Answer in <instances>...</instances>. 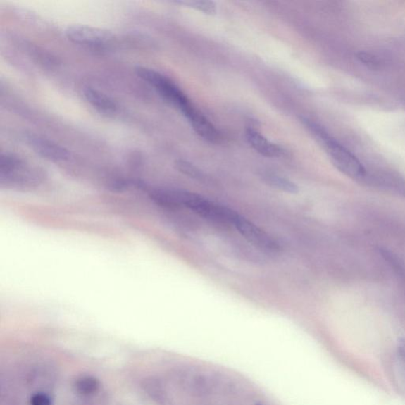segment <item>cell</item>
<instances>
[{"mask_svg":"<svg viewBox=\"0 0 405 405\" xmlns=\"http://www.w3.org/2000/svg\"><path fill=\"white\" fill-rule=\"evenodd\" d=\"M255 405H263V404H261V403H257V404H256Z\"/></svg>","mask_w":405,"mask_h":405,"instance_id":"18","label":"cell"},{"mask_svg":"<svg viewBox=\"0 0 405 405\" xmlns=\"http://www.w3.org/2000/svg\"><path fill=\"white\" fill-rule=\"evenodd\" d=\"M75 387L76 391L82 395H92L99 390L100 382L94 377L83 376L77 379Z\"/></svg>","mask_w":405,"mask_h":405,"instance_id":"13","label":"cell"},{"mask_svg":"<svg viewBox=\"0 0 405 405\" xmlns=\"http://www.w3.org/2000/svg\"><path fill=\"white\" fill-rule=\"evenodd\" d=\"M150 195L154 201L163 207L187 208L210 220L230 223L235 213L232 209L216 204L201 195L188 191L154 189Z\"/></svg>","mask_w":405,"mask_h":405,"instance_id":"1","label":"cell"},{"mask_svg":"<svg viewBox=\"0 0 405 405\" xmlns=\"http://www.w3.org/2000/svg\"><path fill=\"white\" fill-rule=\"evenodd\" d=\"M85 99L96 111L106 115H113L118 111L116 102L98 89L87 87L83 89Z\"/></svg>","mask_w":405,"mask_h":405,"instance_id":"9","label":"cell"},{"mask_svg":"<svg viewBox=\"0 0 405 405\" xmlns=\"http://www.w3.org/2000/svg\"><path fill=\"white\" fill-rule=\"evenodd\" d=\"M66 36L75 44L91 47L104 46L113 38V35L106 30L82 25L69 27L66 30Z\"/></svg>","mask_w":405,"mask_h":405,"instance_id":"6","label":"cell"},{"mask_svg":"<svg viewBox=\"0 0 405 405\" xmlns=\"http://www.w3.org/2000/svg\"><path fill=\"white\" fill-rule=\"evenodd\" d=\"M263 182L272 188L285 192L287 194H297L299 192V186L284 177L275 175L272 173H263Z\"/></svg>","mask_w":405,"mask_h":405,"instance_id":"11","label":"cell"},{"mask_svg":"<svg viewBox=\"0 0 405 405\" xmlns=\"http://www.w3.org/2000/svg\"><path fill=\"white\" fill-rule=\"evenodd\" d=\"M304 124L325 146L332 162L345 175L352 178L366 176V169L360 161L351 151L337 142L324 127L315 122L304 119Z\"/></svg>","mask_w":405,"mask_h":405,"instance_id":"2","label":"cell"},{"mask_svg":"<svg viewBox=\"0 0 405 405\" xmlns=\"http://www.w3.org/2000/svg\"><path fill=\"white\" fill-rule=\"evenodd\" d=\"M190 124L199 136L211 143L218 142L221 139L220 132L201 112L190 121Z\"/></svg>","mask_w":405,"mask_h":405,"instance_id":"10","label":"cell"},{"mask_svg":"<svg viewBox=\"0 0 405 405\" xmlns=\"http://www.w3.org/2000/svg\"><path fill=\"white\" fill-rule=\"evenodd\" d=\"M190 392L197 397H207L214 389V379L208 375L199 374L192 379Z\"/></svg>","mask_w":405,"mask_h":405,"instance_id":"12","label":"cell"},{"mask_svg":"<svg viewBox=\"0 0 405 405\" xmlns=\"http://www.w3.org/2000/svg\"><path fill=\"white\" fill-rule=\"evenodd\" d=\"M230 224H232L249 242L256 247L270 252L278 251L280 249L279 243L272 236L237 212L231 220Z\"/></svg>","mask_w":405,"mask_h":405,"instance_id":"5","label":"cell"},{"mask_svg":"<svg viewBox=\"0 0 405 405\" xmlns=\"http://www.w3.org/2000/svg\"><path fill=\"white\" fill-rule=\"evenodd\" d=\"M180 4L189 6L191 8L201 11L208 15H214L216 12V5L211 1H192L181 2Z\"/></svg>","mask_w":405,"mask_h":405,"instance_id":"15","label":"cell"},{"mask_svg":"<svg viewBox=\"0 0 405 405\" xmlns=\"http://www.w3.org/2000/svg\"><path fill=\"white\" fill-rule=\"evenodd\" d=\"M31 171L21 159L12 154H2L0 160V183L9 187H30L37 182Z\"/></svg>","mask_w":405,"mask_h":405,"instance_id":"4","label":"cell"},{"mask_svg":"<svg viewBox=\"0 0 405 405\" xmlns=\"http://www.w3.org/2000/svg\"><path fill=\"white\" fill-rule=\"evenodd\" d=\"M136 72L139 78L149 83L166 100L178 108L189 121L199 113L182 89L163 74L145 67L137 68Z\"/></svg>","mask_w":405,"mask_h":405,"instance_id":"3","label":"cell"},{"mask_svg":"<svg viewBox=\"0 0 405 405\" xmlns=\"http://www.w3.org/2000/svg\"><path fill=\"white\" fill-rule=\"evenodd\" d=\"M176 168L185 175L192 179L197 180L199 182H205L206 176L204 173L198 169L194 164L185 160H178L176 162Z\"/></svg>","mask_w":405,"mask_h":405,"instance_id":"14","label":"cell"},{"mask_svg":"<svg viewBox=\"0 0 405 405\" xmlns=\"http://www.w3.org/2000/svg\"><path fill=\"white\" fill-rule=\"evenodd\" d=\"M356 58L360 62L363 63L364 66L372 69L380 68L382 64L380 60H379L376 56L366 53V51H359V53L356 54Z\"/></svg>","mask_w":405,"mask_h":405,"instance_id":"16","label":"cell"},{"mask_svg":"<svg viewBox=\"0 0 405 405\" xmlns=\"http://www.w3.org/2000/svg\"><path fill=\"white\" fill-rule=\"evenodd\" d=\"M246 137L249 145L263 156L280 158L284 157L286 154V151L282 147L272 143L271 141H269L253 128H248L246 132Z\"/></svg>","mask_w":405,"mask_h":405,"instance_id":"8","label":"cell"},{"mask_svg":"<svg viewBox=\"0 0 405 405\" xmlns=\"http://www.w3.org/2000/svg\"><path fill=\"white\" fill-rule=\"evenodd\" d=\"M28 143L38 156L54 162H62L69 158V151L53 141L39 137H28Z\"/></svg>","mask_w":405,"mask_h":405,"instance_id":"7","label":"cell"},{"mask_svg":"<svg viewBox=\"0 0 405 405\" xmlns=\"http://www.w3.org/2000/svg\"><path fill=\"white\" fill-rule=\"evenodd\" d=\"M30 405H53V401L48 394L40 392L31 397Z\"/></svg>","mask_w":405,"mask_h":405,"instance_id":"17","label":"cell"}]
</instances>
